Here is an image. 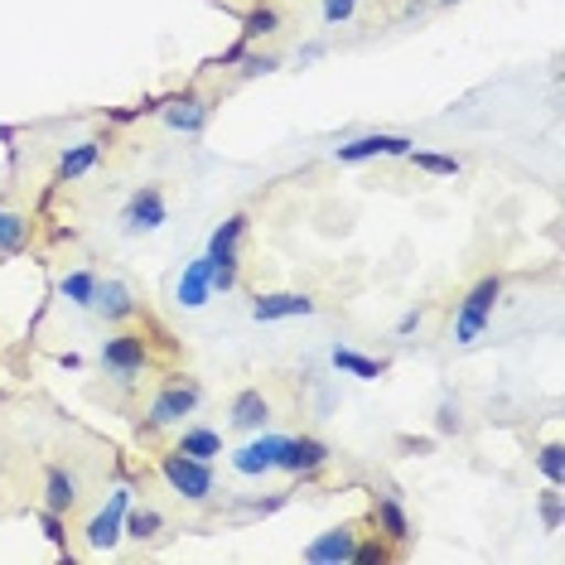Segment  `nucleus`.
<instances>
[{
	"mask_svg": "<svg viewBox=\"0 0 565 565\" xmlns=\"http://www.w3.org/2000/svg\"><path fill=\"white\" fill-rule=\"evenodd\" d=\"M247 213H233L223 227L209 237V252H203V262H209V280H213V295L217 290H237V276H242V262H237V242L247 237Z\"/></svg>",
	"mask_w": 565,
	"mask_h": 565,
	"instance_id": "4",
	"label": "nucleus"
},
{
	"mask_svg": "<svg viewBox=\"0 0 565 565\" xmlns=\"http://www.w3.org/2000/svg\"><path fill=\"white\" fill-rule=\"evenodd\" d=\"M286 30V15L276 6H252L242 15V40H271V34Z\"/></svg>",
	"mask_w": 565,
	"mask_h": 565,
	"instance_id": "23",
	"label": "nucleus"
},
{
	"mask_svg": "<svg viewBox=\"0 0 565 565\" xmlns=\"http://www.w3.org/2000/svg\"><path fill=\"white\" fill-rule=\"evenodd\" d=\"M435 430H440V435H459V430H465V406H459L455 396H445L440 411H435Z\"/></svg>",
	"mask_w": 565,
	"mask_h": 565,
	"instance_id": "27",
	"label": "nucleus"
},
{
	"mask_svg": "<svg viewBox=\"0 0 565 565\" xmlns=\"http://www.w3.org/2000/svg\"><path fill=\"white\" fill-rule=\"evenodd\" d=\"M561 455H565L561 445H546L542 455H536V469L546 473V483H561V479H565V459H561Z\"/></svg>",
	"mask_w": 565,
	"mask_h": 565,
	"instance_id": "29",
	"label": "nucleus"
},
{
	"mask_svg": "<svg viewBox=\"0 0 565 565\" xmlns=\"http://www.w3.org/2000/svg\"><path fill=\"white\" fill-rule=\"evenodd\" d=\"M319 305L305 290H271L252 300V319L256 324H280V319H310Z\"/></svg>",
	"mask_w": 565,
	"mask_h": 565,
	"instance_id": "12",
	"label": "nucleus"
},
{
	"mask_svg": "<svg viewBox=\"0 0 565 565\" xmlns=\"http://www.w3.org/2000/svg\"><path fill=\"white\" fill-rule=\"evenodd\" d=\"M97 160H102V140H78V146H68V150L58 156L54 179H58V184H73V179L93 174V170H97Z\"/></svg>",
	"mask_w": 565,
	"mask_h": 565,
	"instance_id": "19",
	"label": "nucleus"
},
{
	"mask_svg": "<svg viewBox=\"0 0 565 565\" xmlns=\"http://www.w3.org/2000/svg\"><path fill=\"white\" fill-rule=\"evenodd\" d=\"M24 242H30V217L0 203V256H15Z\"/></svg>",
	"mask_w": 565,
	"mask_h": 565,
	"instance_id": "24",
	"label": "nucleus"
},
{
	"mask_svg": "<svg viewBox=\"0 0 565 565\" xmlns=\"http://www.w3.org/2000/svg\"><path fill=\"white\" fill-rule=\"evenodd\" d=\"M164 512L160 508H126V536H131V542H156V536H164Z\"/></svg>",
	"mask_w": 565,
	"mask_h": 565,
	"instance_id": "22",
	"label": "nucleus"
},
{
	"mask_svg": "<svg viewBox=\"0 0 565 565\" xmlns=\"http://www.w3.org/2000/svg\"><path fill=\"white\" fill-rule=\"evenodd\" d=\"M199 406H203V382L189 377V372H174V377L156 392L150 411H146V430H174V426H184V420L194 416Z\"/></svg>",
	"mask_w": 565,
	"mask_h": 565,
	"instance_id": "3",
	"label": "nucleus"
},
{
	"mask_svg": "<svg viewBox=\"0 0 565 565\" xmlns=\"http://www.w3.org/2000/svg\"><path fill=\"white\" fill-rule=\"evenodd\" d=\"M78 503H83L78 473H73L68 465H49V469H44V508L58 512V518H68V512L78 508Z\"/></svg>",
	"mask_w": 565,
	"mask_h": 565,
	"instance_id": "15",
	"label": "nucleus"
},
{
	"mask_svg": "<svg viewBox=\"0 0 565 565\" xmlns=\"http://www.w3.org/2000/svg\"><path fill=\"white\" fill-rule=\"evenodd\" d=\"M160 479L170 483V493L179 498V503H189V508L213 503V493H217V473H213V465L179 455V449H164V455H160Z\"/></svg>",
	"mask_w": 565,
	"mask_h": 565,
	"instance_id": "2",
	"label": "nucleus"
},
{
	"mask_svg": "<svg viewBox=\"0 0 565 565\" xmlns=\"http://www.w3.org/2000/svg\"><path fill=\"white\" fill-rule=\"evenodd\" d=\"M280 440H286V435H271V430H252V440H247V445H237L233 455H227V465H233V473H237V479H266V473H276Z\"/></svg>",
	"mask_w": 565,
	"mask_h": 565,
	"instance_id": "10",
	"label": "nucleus"
},
{
	"mask_svg": "<svg viewBox=\"0 0 565 565\" xmlns=\"http://www.w3.org/2000/svg\"><path fill=\"white\" fill-rule=\"evenodd\" d=\"M358 6H363V0H319V20H324L329 30L333 24H349L358 15Z\"/></svg>",
	"mask_w": 565,
	"mask_h": 565,
	"instance_id": "28",
	"label": "nucleus"
},
{
	"mask_svg": "<svg viewBox=\"0 0 565 565\" xmlns=\"http://www.w3.org/2000/svg\"><path fill=\"white\" fill-rule=\"evenodd\" d=\"M329 363H333V372H343V377H358V382H377L382 372H387V363H382V358H367V353L349 349V343L329 349Z\"/></svg>",
	"mask_w": 565,
	"mask_h": 565,
	"instance_id": "20",
	"label": "nucleus"
},
{
	"mask_svg": "<svg viewBox=\"0 0 565 565\" xmlns=\"http://www.w3.org/2000/svg\"><path fill=\"white\" fill-rule=\"evenodd\" d=\"M146 363H150V349H146L140 333L117 329V333L102 339V372H107L111 382H121V387H131L140 372H146Z\"/></svg>",
	"mask_w": 565,
	"mask_h": 565,
	"instance_id": "5",
	"label": "nucleus"
},
{
	"mask_svg": "<svg viewBox=\"0 0 565 565\" xmlns=\"http://www.w3.org/2000/svg\"><path fill=\"white\" fill-rule=\"evenodd\" d=\"M209 117H213V107L203 97H174L160 107L164 131H174V136H203L209 131Z\"/></svg>",
	"mask_w": 565,
	"mask_h": 565,
	"instance_id": "14",
	"label": "nucleus"
},
{
	"mask_svg": "<svg viewBox=\"0 0 565 565\" xmlns=\"http://www.w3.org/2000/svg\"><path fill=\"white\" fill-rule=\"evenodd\" d=\"M93 290H97L93 266H78V271H68L58 280V300L68 305V310H87V305H93Z\"/></svg>",
	"mask_w": 565,
	"mask_h": 565,
	"instance_id": "21",
	"label": "nucleus"
},
{
	"mask_svg": "<svg viewBox=\"0 0 565 565\" xmlns=\"http://www.w3.org/2000/svg\"><path fill=\"white\" fill-rule=\"evenodd\" d=\"M333 459V449L319 440V435H286L280 440V459H276V473H290V479H310Z\"/></svg>",
	"mask_w": 565,
	"mask_h": 565,
	"instance_id": "9",
	"label": "nucleus"
},
{
	"mask_svg": "<svg viewBox=\"0 0 565 565\" xmlns=\"http://www.w3.org/2000/svg\"><path fill=\"white\" fill-rule=\"evenodd\" d=\"M305 561L310 565H349V561H358V526L343 522V526L319 532L315 542L305 546Z\"/></svg>",
	"mask_w": 565,
	"mask_h": 565,
	"instance_id": "13",
	"label": "nucleus"
},
{
	"mask_svg": "<svg viewBox=\"0 0 565 565\" xmlns=\"http://www.w3.org/2000/svg\"><path fill=\"white\" fill-rule=\"evenodd\" d=\"M164 217H170V199H164L160 184H140L131 199L121 203V233L126 237H150L164 227Z\"/></svg>",
	"mask_w": 565,
	"mask_h": 565,
	"instance_id": "7",
	"label": "nucleus"
},
{
	"mask_svg": "<svg viewBox=\"0 0 565 565\" xmlns=\"http://www.w3.org/2000/svg\"><path fill=\"white\" fill-rule=\"evenodd\" d=\"M411 146L416 140L402 136V131H367L358 140H343V146H333V160L339 164H363V160H406Z\"/></svg>",
	"mask_w": 565,
	"mask_h": 565,
	"instance_id": "8",
	"label": "nucleus"
},
{
	"mask_svg": "<svg viewBox=\"0 0 565 565\" xmlns=\"http://www.w3.org/2000/svg\"><path fill=\"white\" fill-rule=\"evenodd\" d=\"M324 54H329V44H324V40H310V44L300 49V54H295V63H300V68H310V63L324 58Z\"/></svg>",
	"mask_w": 565,
	"mask_h": 565,
	"instance_id": "33",
	"label": "nucleus"
},
{
	"mask_svg": "<svg viewBox=\"0 0 565 565\" xmlns=\"http://www.w3.org/2000/svg\"><path fill=\"white\" fill-rule=\"evenodd\" d=\"M542 522L546 532H561V483H551L542 493Z\"/></svg>",
	"mask_w": 565,
	"mask_h": 565,
	"instance_id": "31",
	"label": "nucleus"
},
{
	"mask_svg": "<svg viewBox=\"0 0 565 565\" xmlns=\"http://www.w3.org/2000/svg\"><path fill=\"white\" fill-rule=\"evenodd\" d=\"M126 508H131V488L117 483L107 493V503H102L93 518L83 526V546L87 551H117L121 536H126Z\"/></svg>",
	"mask_w": 565,
	"mask_h": 565,
	"instance_id": "6",
	"label": "nucleus"
},
{
	"mask_svg": "<svg viewBox=\"0 0 565 565\" xmlns=\"http://www.w3.org/2000/svg\"><path fill=\"white\" fill-rule=\"evenodd\" d=\"M420 324H426V310L416 305V310H406L402 319H396V339H411V333H416Z\"/></svg>",
	"mask_w": 565,
	"mask_h": 565,
	"instance_id": "32",
	"label": "nucleus"
},
{
	"mask_svg": "<svg viewBox=\"0 0 565 565\" xmlns=\"http://www.w3.org/2000/svg\"><path fill=\"white\" fill-rule=\"evenodd\" d=\"M136 295L126 280H107V276H97V290H93V305H87V315H97L102 324H111V329H121V324H131L136 319Z\"/></svg>",
	"mask_w": 565,
	"mask_h": 565,
	"instance_id": "11",
	"label": "nucleus"
},
{
	"mask_svg": "<svg viewBox=\"0 0 565 565\" xmlns=\"http://www.w3.org/2000/svg\"><path fill=\"white\" fill-rule=\"evenodd\" d=\"M266 420H271V396L262 387H242L233 396V406H227V426L233 430H266Z\"/></svg>",
	"mask_w": 565,
	"mask_h": 565,
	"instance_id": "16",
	"label": "nucleus"
},
{
	"mask_svg": "<svg viewBox=\"0 0 565 565\" xmlns=\"http://www.w3.org/2000/svg\"><path fill=\"white\" fill-rule=\"evenodd\" d=\"M406 160L416 164V170H426V174H459V170H465L455 156H430V150H416V146H411Z\"/></svg>",
	"mask_w": 565,
	"mask_h": 565,
	"instance_id": "26",
	"label": "nucleus"
},
{
	"mask_svg": "<svg viewBox=\"0 0 565 565\" xmlns=\"http://www.w3.org/2000/svg\"><path fill=\"white\" fill-rule=\"evenodd\" d=\"M276 68H280L276 54H242V78H266Z\"/></svg>",
	"mask_w": 565,
	"mask_h": 565,
	"instance_id": "30",
	"label": "nucleus"
},
{
	"mask_svg": "<svg viewBox=\"0 0 565 565\" xmlns=\"http://www.w3.org/2000/svg\"><path fill=\"white\" fill-rule=\"evenodd\" d=\"M430 6H449V0H430Z\"/></svg>",
	"mask_w": 565,
	"mask_h": 565,
	"instance_id": "34",
	"label": "nucleus"
},
{
	"mask_svg": "<svg viewBox=\"0 0 565 565\" xmlns=\"http://www.w3.org/2000/svg\"><path fill=\"white\" fill-rule=\"evenodd\" d=\"M209 300H213V280H209V262L199 256L174 276V305L179 310H203Z\"/></svg>",
	"mask_w": 565,
	"mask_h": 565,
	"instance_id": "17",
	"label": "nucleus"
},
{
	"mask_svg": "<svg viewBox=\"0 0 565 565\" xmlns=\"http://www.w3.org/2000/svg\"><path fill=\"white\" fill-rule=\"evenodd\" d=\"M498 300H503V276H479V280H473L469 295H465V300H459L455 329H449V339H455V349H473V343H483V333L493 329Z\"/></svg>",
	"mask_w": 565,
	"mask_h": 565,
	"instance_id": "1",
	"label": "nucleus"
},
{
	"mask_svg": "<svg viewBox=\"0 0 565 565\" xmlns=\"http://www.w3.org/2000/svg\"><path fill=\"white\" fill-rule=\"evenodd\" d=\"M377 526H382V536L387 542H406L411 536V522H406V512L396 498H377Z\"/></svg>",
	"mask_w": 565,
	"mask_h": 565,
	"instance_id": "25",
	"label": "nucleus"
},
{
	"mask_svg": "<svg viewBox=\"0 0 565 565\" xmlns=\"http://www.w3.org/2000/svg\"><path fill=\"white\" fill-rule=\"evenodd\" d=\"M170 449H179V455H189V459H203V465H217V459L227 455L223 430H213V426H179Z\"/></svg>",
	"mask_w": 565,
	"mask_h": 565,
	"instance_id": "18",
	"label": "nucleus"
}]
</instances>
